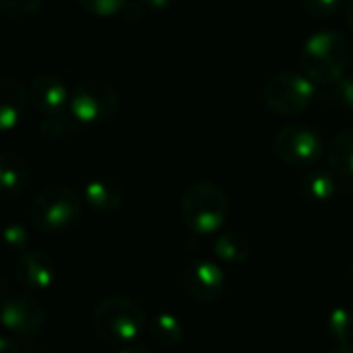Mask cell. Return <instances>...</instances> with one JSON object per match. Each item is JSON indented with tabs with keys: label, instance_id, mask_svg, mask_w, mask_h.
I'll return each instance as SVG.
<instances>
[{
	"label": "cell",
	"instance_id": "obj_7",
	"mask_svg": "<svg viewBox=\"0 0 353 353\" xmlns=\"http://www.w3.org/2000/svg\"><path fill=\"white\" fill-rule=\"evenodd\" d=\"M274 152L287 166L310 170L322 156V139L303 125H287L274 135Z\"/></svg>",
	"mask_w": 353,
	"mask_h": 353
},
{
	"label": "cell",
	"instance_id": "obj_30",
	"mask_svg": "<svg viewBox=\"0 0 353 353\" xmlns=\"http://www.w3.org/2000/svg\"><path fill=\"white\" fill-rule=\"evenodd\" d=\"M119 353H150V351L143 349V347H137V345H129V347H125V349L119 351Z\"/></svg>",
	"mask_w": 353,
	"mask_h": 353
},
{
	"label": "cell",
	"instance_id": "obj_29",
	"mask_svg": "<svg viewBox=\"0 0 353 353\" xmlns=\"http://www.w3.org/2000/svg\"><path fill=\"white\" fill-rule=\"evenodd\" d=\"M345 17H347V23L353 28V0H347V7H345Z\"/></svg>",
	"mask_w": 353,
	"mask_h": 353
},
{
	"label": "cell",
	"instance_id": "obj_19",
	"mask_svg": "<svg viewBox=\"0 0 353 353\" xmlns=\"http://www.w3.org/2000/svg\"><path fill=\"white\" fill-rule=\"evenodd\" d=\"M79 129V121L71 110H61L54 114H46V119L40 123V135L46 141H59L69 135H73Z\"/></svg>",
	"mask_w": 353,
	"mask_h": 353
},
{
	"label": "cell",
	"instance_id": "obj_1",
	"mask_svg": "<svg viewBox=\"0 0 353 353\" xmlns=\"http://www.w3.org/2000/svg\"><path fill=\"white\" fill-rule=\"evenodd\" d=\"M351 59L349 42L343 34L322 30L312 34L301 48V73L316 85H332L347 71Z\"/></svg>",
	"mask_w": 353,
	"mask_h": 353
},
{
	"label": "cell",
	"instance_id": "obj_4",
	"mask_svg": "<svg viewBox=\"0 0 353 353\" xmlns=\"http://www.w3.org/2000/svg\"><path fill=\"white\" fill-rule=\"evenodd\" d=\"M81 216V200L67 185L42 190L30 206L32 225L44 233H59L75 225Z\"/></svg>",
	"mask_w": 353,
	"mask_h": 353
},
{
	"label": "cell",
	"instance_id": "obj_20",
	"mask_svg": "<svg viewBox=\"0 0 353 353\" xmlns=\"http://www.w3.org/2000/svg\"><path fill=\"white\" fill-rule=\"evenodd\" d=\"M326 330L336 343L353 341V312L347 307H334L326 318Z\"/></svg>",
	"mask_w": 353,
	"mask_h": 353
},
{
	"label": "cell",
	"instance_id": "obj_11",
	"mask_svg": "<svg viewBox=\"0 0 353 353\" xmlns=\"http://www.w3.org/2000/svg\"><path fill=\"white\" fill-rule=\"evenodd\" d=\"M30 94L26 85L15 77H0V133L15 129L26 110Z\"/></svg>",
	"mask_w": 353,
	"mask_h": 353
},
{
	"label": "cell",
	"instance_id": "obj_23",
	"mask_svg": "<svg viewBox=\"0 0 353 353\" xmlns=\"http://www.w3.org/2000/svg\"><path fill=\"white\" fill-rule=\"evenodd\" d=\"M3 243L11 252H26L30 243V233L21 223H11L3 229Z\"/></svg>",
	"mask_w": 353,
	"mask_h": 353
},
{
	"label": "cell",
	"instance_id": "obj_10",
	"mask_svg": "<svg viewBox=\"0 0 353 353\" xmlns=\"http://www.w3.org/2000/svg\"><path fill=\"white\" fill-rule=\"evenodd\" d=\"M15 276L28 291H46L57 281V264L42 250H26L15 262Z\"/></svg>",
	"mask_w": 353,
	"mask_h": 353
},
{
	"label": "cell",
	"instance_id": "obj_24",
	"mask_svg": "<svg viewBox=\"0 0 353 353\" xmlns=\"http://www.w3.org/2000/svg\"><path fill=\"white\" fill-rule=\"evenodd\" d=\"M301 9L314 19H326L336 13L341 0H299Z\"/></svg>",
	"mask_w": 353,
	"mask_h": 353
},
{
	"label": "cell",
	"instance_id": "obj_3",
	"mask_svg": "<svg viewBox=\"0 0 353 353\" xmlns=\"http://www.w3.org/2000/svg\"><path fill=\"white\" fill-rule=\"evenodd\" d=\"M92 324L104 341L127 345L143 332V328L148 326V318L137 301L123 295H110L94 307Z\"/></svg>",
	"mask_w": 353,
	"mask_h": 353
},
{
	"label": "cell",
	"instance_id": "obj_27",
	"mask_svg": "<svg viewBox=\"0 0 353 353\" xmlns=\"http://www.w3.org/2000/svg\"><path fill=\"white\" fill-rule=\"evenodd\" d=\"M0 353H19V345L15 339L0 334Z\"/></svg>",
	"mask_w": 353,
	"mask_h": 353
},
{
	"label": "cell",
	"instance_id": "obj_12",
	"mask_svg": "<svg viewBox=\"0 0 353 353\" xmlns=\"http://www.w3.org/2000/svg\"><path fill=\"white\" fill-rule=\"evenodd\" d=\"M69 98L71 94L67 85L54 75H40L30 85V102L42 114H54V112L65 110V106L69 104Z\"/></svg>",
	"mask_w": 353,
	"mask_h": 353
},
{
	"label": "cell",
	"instance_id": "obj_9",
	"mask_svg": "<svg viewBox=\"0 0 353 353\" xmlns=\"http://www.w3.org/2000/svg\"><path fill=\"white\" fill-rule=\"evenodd\" d=\"M183 289L198 303H212L225 293V272L212 260H194L183 270Z\"/></svg>",
	"mask_w": 353,
	"mask_h": 353
},
{
	"label": "cell",
	"instance_id": "obj_28",
	"mask_svg": "<svg viewBox=\"0 0 353 353\" xmlns=\"http://www.w3.org/2000/svg\"><path fill=\"white\" fill-rule=\"evenodd\" d=\"M330 353H353V345L351 343H339Z\"/></svg>",
	"mask_w": 353,
	"mask_h": 353
},
{
	"label": "cell",
	"instance_id": "obj_22",
	"mask_svg": "<svg viewBox=\"0 0 353 353\" xmlns=\"http://www.w3.org/2000/svg\"><path fill=\"white\" fill-rule=\"evenodd\" d=\"M79 5L94 17H114L119 13H125L129 0H79Z\"/></svg>",
	"mask_w": 353,
	"mask_h": 353
},
{
	"label": "cell",
	"instance_id": "obj_6",
	"mask_svg": "<svg viewBox=\"0 0 353 353\" xmlns=\"http://www.w3.org/2000/svg\"><path fill=\"white\" fill-rule=\"evenodd\" d=\"M121 106L119 92L114 85L102 79H88L75 85L69 98V110L79 123L98 125L108 123L117 117Z\"/></svg>",
	"mask_w": 353,
	"mask_h": 353
},
{
	"label": "cell",
	"instance_id": "obj_13",
	"mask_svg": "<svg viewBox=\"0 0 353 353\" xmlns=\"http://www.w3.org/2000/svg\"><path fill=\"white\" fill-rule=\"evenodd\" d=\"M30 181V160L17 152L0 154V200L13 198Z\"/></svg>",
	"mask_w": 353,
	"mask_h": 353
},
{
	"label": "cell",
	"instance_id": "obj_5",
	"mask_svg": "<svg viewBox=\"0 0 353 353\" xmlns=\"http://www.w3.org/2000/svg\"><path fill=\"white\" fill-rule=\"evenodd\" d=\"M316 98V83L310 81L303 73L281 71L272 75L262 92L266 108L281 117L301 114Z\"/></svg>",
	"mask_w": 353,
	"mask_h": 353
},
{
	"label": "cell",
	"instance_id": "obj_2",
	"mask_svg": "<svg viewBox=\"0 0 353 353\" xmlns=\"http://www.w3.org/2000/svg\"><path fill=\"white\" fill-rule=\"evenodd\" d=\"M181 219L196 235H214L225 225L229 200L212 181H194L181 196Z\"/></svg>",
	"mask_w": 353,
	"mask_h": 353
},
{
	"label": "cell",
	"instance_id": "obj_21",
	"mask_svg": "<svg viewBox=\"0 0 353 353\" xmlns=\"http://www.w3.org/2000/svg\"><path fill=\"white\" fill-rule=\"evenodd\" d=\"M44 0H0V15L7 19H26L36 15Z\"/></svg>",
	"mask_w": 353,
	"mask_h": 353
},
{
	"label": "cell",
	"instance_id": "obj_14",
	"mask_svg": "<svg viewBox=\"0 0 353 353\" xmlns=\"http://www.w3.org/2000/svg\"><path fill=\"white\" fill-rule=\"evenodd\" d=\"M83 200L100 214L117 212L123 204V188L110 176H96L83 188Z\"/></svg>",
	"mask_w": 353,
	"mask_h": 353
},
{
	"label": "cell",
	"instance_id": "obj_8",
	"mask_svg": "<svg viewBox=\"0 0 353 353\" xmlns=\"http://www.w3.org/2000/svg\"><path fill=\"white\" fill-rule=\"evenodd\" d=\"M0 322L15 334L32 336L46 324V310L42 301L28 291H7L0 301Z\"/></svg>",
	"mask_w": 353,
	"mask_h": 353
},
{
	"label": "cell",
	"instance_id": "obj_17",
	"mask_svg": "<svg viewBox=\"0 0 353 353\" xmlns=\"http://www.w3.org/2000/svg\"><path fill=\"white\" fill-rule=\"evenodd\" d=\"M328 168L341 176H353V129L341 131L328 148L326 154Z\"/></svg>",
	"mask_w": 353,
	"mask_h": 353
},
{
	"label": "cell",
	"instance_id": "obj_25",
	"mask_svg": "<svg viewBox=\"0 0 353 353\" xmlns=\"http://www.w3.org/2000/svg\"><path fill=\"white\" fill-rule=\"evenodd\" d=\"M330 88V94H332V100L341 106V108H347V110H353V77H341L336 79Z\"/></svg>",
	"mask_w": 353,
	"mask_h": 353
},
{
	"label": "cell",
	"instance_id": "obj_16",
	"mask_svg": "<svg viewBox=\"0 0 353 353\" xmlns=\"http://www.w3.org/2000/svg\"><path fill=\"white\" fill-rule=\"evenodd\" d=\"M148 332L160 347H176L185 336L183 322L170 312L154 314L148 322Z\"/></svg>",
	"mask_w": 353,
	"mask_h": 353
},
{
	"label": "cell",
	"instance_id": "obj_26",
	"mask_svg": "<svg viewBox=\"0 0 353 353\" xmlns=\"http://www.w3.org/2000/svg\"><path fill=\"white\" fill-rule=\"evenodd\" d=\"M170 3H172V0H129L125 15H129L131 11H137V19H139L148 11H164V9H168Z\"/></svg>",
	"mask_w": 353,
	"mask_h": 353
},
{
	"label": "cell",
	"instance_id": "obj_15",
	"mask_svg": "<svg viewBox=\"0 0 353 353\" xmlns=\"http://www.w3.org/2000/svg\"><path fill=\"white\" fill-rule=\"evenodd\" d=\"M301 194L312 204H326L336 196V179L332 170L322 168H310L303 174L301 181Z\"/></svg>",
	"mask_w": 353,
	"mask_h": 353
},
{
	"label": "cell",
	"instance_id": "obj_18",
	"mask_svg": "<svg viewBox=\"0 0 353 353\" xmlns=\"http://www.w3.org/2000/svg\"><path fill=\"white\" fill-rule=\"evenodd\" d=\"M212 252L225 264H243L252 254V245L245 235L231 231L216 235V239L212 241Z\"/></svg>",
	"mask_w": 353,
	"mask_h": 353
}]
</instances>
